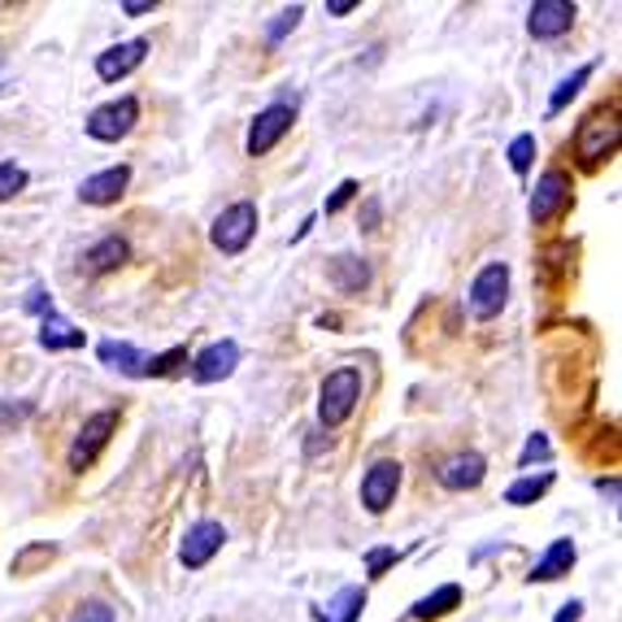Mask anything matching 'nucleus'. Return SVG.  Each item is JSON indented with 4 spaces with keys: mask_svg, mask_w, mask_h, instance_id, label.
<instances>
[{
    "mask_svg": "<svg viewBox=\"0 0 622 622\" xmlns=\"http://www.w3.org/2000/svg\"><path fill=\"white\" fill-rule=\"evenodd\" d=\"M301 17H306V4H292V9H284V13H279L271 26H266V39H271V44H279L288 31H297V22H301Z\"/></svg>",
    "mask_w": 622,
    "mask_h": 622,
    "instance_id": "nucleus-29",
    "label": "nucleus"
},
{
    "mask_svg": "<svg viewBox=\"0 0 622 622\" xmlns=\"http://www.w3.org/2000/svg\"><path fill=\"white\" fill-rule=\"evenodd\" d=\"M331 284L339 292H361L370 284V262L366 258H352V253H339L331 258Z\"/></svg>",
    "mask_w": 622,
    "mask_h": 622,
    "instance_id": "nucleus-18",
    "label": "nucleus"
},
{
    "mask_svg": "<svg viewBox=\"0 0 622 622\" xmlns=\"http://www.w3.org/2000/svg\"><path fill=\"white\" fill-rule=\"evenodd\" d=\"M579 614H584V606H579V601H571V606H562V614H558L553 622H579Z\"/></svg>",
    "mask_w": 622,
    "mask_h": 622,
    "instance_id": "nucleus-38",
    "label": "nucleus"
},
{
    "mask_svg": "<svg viewBox=\"0 0 622 622\" xmlns=\"http://www.w3.org/2000/svg\"><path fill=\"white\" fill-rule=\"evenodd\" d=\"M70 622H113V610H109L105 601H87V606L74 610V619Z\"/></svg>",
    "mask_w": 622,
    "mask_h": 622,
    "instance_id": "nucleus-32",
    "label": "nucleus"
},
{
    "mask_svg": "<svg viewBox=\"0 0 622 622\" xmlns=\"http://www.w3.org/2000/svg\"><path fill=\"white\" fill-rule=\"evenodd\" d=\"M549 488H553V475L545 470V475H536V479H518V483L505 492V501H510V505H531V501H540Z\"/></svg>",
    "mask_w": 622,
    "mask_h": 622,
    "instance_id": "nucleus-25",
    "label": "nucleus"
},
{
    "mask_svg": "<svg viewBox=\"0 0 622 622\" xmlns=\"http://www.w3.org/2000/svg\"><path fill=\"white\" fill-rule=\"evenodd\" d=\"M361 610H366V588H339L326 610V622H357Z\"/></svg>",
    "mask_w": 622,
    "mask_h": 622,
    "instance_id": "nucleus-22",
    "label": "nucleus"
},
{
    "mask_svg": "<svg viewBox=\"0 0 622 622\" xmlns=\"http://www.w3.org/2000/svg\"><path fill=\"white\" fill-rule=\"evenodd\" d=\"M223 545H227V527L214 523V518H205V523L188 527V536H183V545H179V562H183L188 571H201V566H210V558H214Z\"/></svg>",
    "mask_w": 622,
    "mask_h": 622,
    "instance_id": "nucleus-9",
    "label": "nucleus"
},
{
    "mask_svg": "<svg viewBox=\"0 0 622 622\" xmlns=\"http://www.w3.org/2000/svg\"><path fill=\"white\" fill-rule=\"evenodd\" d=\"M236 366H240V344H236V339H218V344H210L205 352L192 357V379H196V383H218V379H227Z\"/></svg>",
    "mask_w": 622,
    "mask_h": 622,
    "instance_id": "nucleus-12",
    "label": "nucleus"
},
{
    "mask_svg": "<svg viewBox=\"0 0 622 622\" xmlns=\"http://www.w3.org/2000/svg\"><path fill=\"white\" fill-rule=\"evenodd\" d=\"M588 79H593V65H579L571 79H562V83H558V92L549 96V113H562V109H566V105L579 96V87H584Z\"/></svg>",
    "mask_w": 622,
    "mask_h": 622,
    "instance_id": "nucleus-24",
    "label": "nucleus"
},
{
    "mask_svg": "<svg viewBox=\"0 0 622 622\" xmlns=\"http://www.w3.org/2000/svg\"><path fill=\"white\" fill-rule=\"evenodd\" d=\"M118 431V409H100V414H92L83 427H79V435H74V444H70V470H87L96 457H100V448L109 444V435Z\"/></svg>",
    "mask_w": 622,
    "mask_h": 622,
    "instance_id": "nucleus-5",
    "label": "nucleus"
},
{
    "mask_svg": "<svg viewBox=\"0 0 622 622\" xmlns=\"http://www.w3.org/2000/svg\"><path fill=\"white\" fill-rule=\"evenodd\" d=\"M179 366H188V348H170V352H162V357H144V370H140V374L166 379V374H175Z\"/></svg>",
    "mask_w": 622,
    "mask_h": 622,
    "instance_id": "nucleus-26",
    "label": "nucleus"
},
{
    "mask_svg": "<svg viewBox=\"0 0 622 622\" xmlns=\"http://www.w3.org/2000/svg\"><path fill=\"white\" fill-rule=\"evenodd\" d=\"M396 558H400L396 549H370V553H366V575H370V579H379Z\"/></svg>",
    "mask_w": 622,
    "mask_h": 622,
    "instance_id": "nucleus-31",
    "label": "nucleus"
},
{
    "mask_svg": "<svg viewBox=\"0 0 622 622\" xmlns=\"http://www.w3.org/2000/svg\"><path fill=\"white\" fill-rule=\"evenodd\" d=\"M505 297H510V266L505 262H492V266H483L479 275H475V284H470V313L475 318H497V313L505 310Z\"/></svg>",
    "mask_w": 622,
    "mask_h": 622,
    "instance_id": "nucleus-6",
    "label": "nucleus"
},
{
    "mask_svg": "<svg viewBox=\"0 0 622 622\" xmlns=\"http://www.w3.org/2000/svg\"><path fill=\"white\" fill-rule=\"evenodd\" d=\"M26 188V170L17 162H0V201H13Z\"/></svg>",
    "mask_w": 622,
    "mask_h": 622,
    "instance_id": "nucleus-28",
    "label": "nucleus"
},
{
    "mask_svg": "<svg viewBox=\"0 0 622 622\" xmlns=\"http://www.w3.org/2000/svg\"><path fill=\"white\" fill-rule=\"evenodd\" d=\"M127 258H131V244H127L122 236H105L100 244H92V253H87V271H92V275H109V271H118Z\"/></svg>",
    "mask_w": 622,
    "mask_h": 622,
    "instance_id": "nucleus-19",
    "label": "nucleus"
},
{
    "mask_svg": "<svg viewBox=\"0 0 622 622\" xmlns=\"http://www.w3.org/2000/svg\"><path fill=\"white\" fill-rule=\"evenodd\" d=\"M619 135H622L619 109H593L579 122V131H575V157L584 166H601L619 148Z\"/></svg>",
    "mask_w": 622,
    "mask_h": 622,
    "instance_id": "nucleus-2",
    "label": "nucleus"
},
{
    "mask_svg": "<svg viewBox=\"0 0 622 622\" xmlns=\"http://www.w3.org/2000/svg\"><path fill=\"white\" fill-rule=\"evenodd\" d=\"M571 205V175L566 170H545L531 196V223H549Z\"/></svg>",
    "mask_w": 622,
    "mask_h": 622,
    "instance_id": "nucleus-10",
    "label": "nucleus"
},
{
    "mask_svg": "<svg viewBox=\"0 0 622 622\" xmlns=\"http://www.w3.org/2000/svg\"><path fill=\"white\" fill-rule=\"evenodd\" d=\"M357 192H361V188H357V179H344V183H339V188H335V192L326 196L322 214H339V210H344V205H348V201H352Z\"/></svg>",
    "mask_w": 622,
    "mask_h": 622,
    "instance_id": "nucleus-30",
    "label": "nucleus"
},
{
    "mask_svg": "<svg viewBox=\"0 0 622 622\" xmlns=\"http://www.w3.org/2000/svg\"><path fill=\"white\" fill-rule=\"evenodd\" d=\"M52 558H57V545L39 540V545H26V549H22V553L9 562V571H13V575H31L35 566H48Z\"/></svg>",
    "mask_w": 622,
    "mask_h": 622,
    "instance_id": "nucleus-23",
    "label": "nucleus"
},
{
    "mask_svg": "<svg viewBox=\"0 0 622 622\" xmlns=\"http://www.w3.org/2000/svg\"><path fill=\"white\" fill-rule=\"evenodd\" d=\"M127 183H131V166H109V170L83 179V183H79V196H83L87 205H113V201L127 192Z\"/></svg>",
    "mask_w": 622,
    "mask_h": 622,
    "instance_id": "nucleus-14",
    "label": "nucleus"
},
{
    "mask_svg": "<svg viewBox=\"0 0 622 622\" xmlns=\"http://www.w3.org/2000/svg\"><path fill=\"white\" fill-rule=\"evenodd\" d=\"M396 488H400V462L383 457V462H374V466L361 475V505H366L370 514H383V510L396 501Z\"/></svg>",
    "mask_w": 622,
    "mask_h": 622,
    "instance_id": "nucleus-8",
    "label": "nucleus"
},
{
    "mask_svg": "<svg viewBox=\"0 0 622 622\" xmlns=\"http://www.w3.org/2000/svg\"><path fill=\"white\" fill-rule=\"evenodd\" d=\"M549 453H553V448H549V440H545V435H531V440H527V448H523V457H518V462H523V466H531V462H536V457H540V462H545V457H549Z\"/></svg>",
    "mask_w": 622,
    "mask_h": 622,
    "instance_id": "nucleus-33",
    "label": "nucleus"
},
{
    "mask_svg": "<svg viewBox=\"0 0 622 622\" xmlns=\"http://www.w3.org/2000/svg\"><path fill=\"white\" fill-rule=\"evenodd\" d=\"M26 310L39 313V318H48V313H52V301H48V292H44V288H31V297H26Z\"/></svg>",
    "mask_w": 622,
    "mask_h": 622,
    "instance_id": "nucleus-34",
    "label": "nucleus"
},
{
    "mask_svg": "<svg viewBox=\"0 0 622 622\" xmlns=\"http://www.w3.org/2000/svg\"><path fill=\"white\" fill-rule=\"evenodd\" d=\"M292 122H297V100H275V105H266L258 118H253V127H249V157H266L288 131H292Z\"/></svg>",
    "mask_w": 622,
    "mask_h": 622,
    "instance_id": "nucleus-4",
    "label": "nucleus"
},
{
    "mask_svg": "<svg viewBox=\"0 0 622 622\" xmlns=\"http://www.w3.org/2000/svg\"><path fill=\"white\" fill-rule=\"evenodd\" d=\"M457 606H462V588H457V584H444V588H435L431 597H422V601L409 610V619H418V622L444 619V614L457 610Z\"/></svg>",
    "mask_w": 622,
    "mask_h": 622,
    "instance_id": "nucleus-20",
    "label": "nucleus"
},
{
    "mask_svg": "<svg viewBox=\"0 0 622 622\" xmlns=\"http://www.w3.org/2000/svg\"><path fill=\"white\" fill-rule=\"evenodd\" d=\"M39 344H44L48 352H61V348H83V344H87V335H83L79 326H70L61 313L52 310L44 322H39Z\"/></svg>",
    "mask_w": 622,
    "mask_h": 622,
    "instance_id": "nucleus-17",
    "label": "nucleus"
},
{
    "mask_svg": "<svg viewBox=\"0 0 622 622\" xmlns=\"http://www.w3.org/2000/svg\"><path fill=\"white\" fill-rule=\"evenodd\" d=\"M253 236H258V205H253V201H236V205H227V210L214 218V231H210L214 249H218V253H227V258L244 253V249L253 244Z\"/></svg>",
    "mask_w": 622,
    "mask_h": 622,
    "instance_id": "nucleus-3",
    "label": "nucleus"
},
{
    "mask_svg": "<svg viewBox=\"0 0 622 622\" xmlns=\"http://www.w3.org/2000/svg\"><path fill=\"white\" fill-rule=\"evenodd\" d=\"M571 566H575V540H553L549 553L536 562V571H531L527 579H531V584H553V579L571 575Z\"/></svg>",
    "mask_w": 622,
    "mask_h": 622,
    "instance_id": "nucleus-16",
    "label": "nucleus"
},
{
    "mask_svg": "<svg viewBox=\"0 0 622 622\" xmlns=\"http://www.w3.org/2000/svg\"><path fill=\"white\" fill-rule=\"evenodd\" d=\"M435 475H440V483H444L448 492H466V488H479V483H483L488 462H483L479 453H457V457H448Z\"/></svg>",
    "mask_w": 622,
    "mask_h": 622,
    "instance_id": "nucleus-15",
    "label": "nucleus"
},
{
    "mask_svg": "<svg viewBox=\"0 0 622 622\" xmlns=\"http://www.w3.org/2000/svg\"><path fill=\"white\" fill-rule=\"evenodd\" d=\"M157 9V0H127L122 4V13H131V17H140V13H153Z\"/></svg>",
    "mask_w": 622,
    "mask_h": 622,
    "instance_id": "nucleus-35",
    "label": "nucleus"
},
{
    "mask_svg": "<svg viewBox=\"0 0 622 622\" xmlns=\"http://www.w3.org/2000/svg\"><path fill=\"white\" fill-rule=\"evenodd\" d=\"M135 122H140V105H135V96H122V100H109V105L92 109L87 135L100 140V144H118L122 135H131Z\"/></svg>",
    "mask_w": 622,
    "mask_h": 622,
    "instance_id": "nucleus-7",
    "label": "nucleus"
},
{
    "mask_svg": "<svg viewBox=\"0 0 622 622\" xmlns=\"http://www.w3.org/2000/svg\"><path fill=\"white\" fill-rule=\"evenodd\" d=\"M148 57V39H127V44H113V48H105L100 57H96V74L105 79V83H118V79H127L140 61Z\"/></svg>",
    "mask_w": 622,
    "mask_h": 622,
    "instance_id": "nucleus-13",
    "label": "nucleus"
},
{
    "mask_svg": "<svg viewBox=\"0 0 622 622\" xmlns=\"http://www.w3.org/2000/svg\"><path fill=\"white\" fill-rule=\"evenodd\" d=\"M531 162H536V135L527 131V135H518V140L510 144V166H514V175H527Z\"/></svg>",
    "mask_w": 622,
    "mask_h": 622,
    "instance_id": "nucleus-27",
    "label": "nucleus"
},
{
    "mask_svg": "<svg viewBox=\"0 0 622 622\" xmlns=\"http://www.w3.org/2000/svg\"><path fill=\"white\" fill-rule=\"evenodd\" d=\"M352 9H357V0H326V13H335V17H344Z\"/></svg>",
    "mask_w": 622,
    "mask_h": 622,
    "instance_id": "nucleus-37",
    "label": "nucleus"
},
{
    "mask_svg": "<svg viewBox=\"0 0 622 622\" xmlns=\"http://www.w3.org/2000/svg\"><path fill=\"white\" fill-rule=\"evenodd\" d=\"M96 357H100L105 366L122 370V374H135V379H140V370H144V357H140L131 344H113V339H105V344L96 348Z\"/></svg>",
    "mask_w": 622,
    "mask_h": 622,
    "instance_id": "nucleus-21",
    "label": "nucleus"
},
{
    "mask_svg": "<svg viewBox=\"0 0 622 622\" xmlns=\"http://www.w3.org/2000/svg\"><path fill=\"white\" fill-rule=\"evenodd\" d=\"M575 13L579 9L571 0H536L531 13H527V31L536 39H558V35H566L575 26Z\"/></svg>",
    "mask_w": 622,
    "mask_h": 622,
    "instance_id": "nucleus-11",
    "label": "nucleus"
},
{
    "mask_svg": "<svg viewBox=\"0 0 622 622\" xmlns=\"http://www.w3.org/2000/svg\"><path fill=\"white\" fill-rule=\"evenodd\" d=\"M357 400H361V370H357V366L331 370V374L322 379V387H318V422H322V427L348 422L352 409H357Z\"/></svg>",
    "mask_w": 622,
    "mask_h": 622,
    "instance_id": "nucleus-1",
    "label": "nucleus"
},
{
    "mask_svg": "<svg viewBox=\"0 0 622 622\" xmlns=\"http://www.w3.org/2000/svg\"><path fill=\"white\" fill-rule=\"evenodd\" d=\"M379 223V201H366V214H361V231H374Z\"/></svg>",
    "mask_w": 622,
    "mask_h": 622,
    "instance_id": "nucleus-36",
    "label": "nucleus"
}]
</instances>
